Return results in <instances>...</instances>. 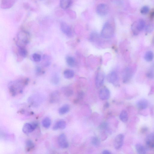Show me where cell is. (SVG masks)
Returning <instances> with one entry per match:
<instances>
[{"mask_svg": "<svg viewBox=\"0 0 154 154\" xmlns=\"http://www.w3.org/2000/svg\"><path fill=\"white\" fill-rule=\"evenodd\" d=\"M29 80H18L11 82L8 85L9 93L12 96L15 97L18 94L22 93L24 87L27 85Z\"/></svg>", "mask_w": 154, "mask_h": 154, "instance_id": "1", "label": "cell"}, {"mask_svg": "<svg viewBox=\"0 0 154 154\" xmlns=\"http://www.w3.org/2000/svg\"><path fill=\"white\" fill-rule=\"evenodd\" d=\"M30 36L27 31L22 30L17 35L16 43L18 47H25L30 42Z\"/></svg>", "mask_w": 154, "mask_h": 154, "instance_id": "2", "label": "cell"}, {"mask_svg": "<svg viewBox=\"0 0 154 154\" xmlns=\"http://www.w3.org/2000/svg\"><path fill=\"white\" fill-rule=\"evenodd\" d=\"M114 29L113 24L110 21L106 22L102 28L101 36L103 38L110 39L113 36Z\"/></svg>", "mask_w": 154, "mask_h": 154, "instance_id": "3", "label": "cell"}, {"mask_svg": "<svg viewBox=\"0 0 154 154\" xmlns=\"http://www.w3.org/2000/svg\"><path fill=\"white\" fill-rule=\"evenodd\" d=\"M37 126L38 124L36 123H26L23 126L22 128V131L25 134H29L33 132L37 128Z\"/></svg>", "mask_w": 154, "mask_h": 154, "instance_id": "4", "label": "cell"}, {"mask_svg": "<svg viewBox=\"0 0 154 154\" xmlns=\"http://www.w3.org/2000/svg\"><path fill=\"white\" fill-rule=\"evenodd\" d=\"M130 67H127L124 71L123 80L124 83H127L130 80L133 76V71Z\"/></svg>", "mask_w": 154, "mask_h": 154, "instance_id": "5", "label": "cell"}, {"mask_svg": "<svg viewBox=\"0 0 154 154\" xmlns=\"http://www.w3.org/2000/svg\"><path fill=\"white\" fill-rule=\"evenodd\" d=\"M109 8L106 4H100L97 5L96 8V12L99 15L103 16L108 14Z\"/></svg>", "mask_w": 154, "mask_h": 154, "instance_id": "6", "label": "cell"}, {"mask_svg": "<svg viewBox=\"0 0 154 154\" xmlns=\"http://www.w3.org/2000/svg\"><path fill=\"white\" fill-rule=\"evenodd\" d=\"M58 143L60 147L65 149L68 147L69 144L66 136L64 134L60 135L58 138Z\"/></svg>", "mask_w": 154, "mask_h": 154, "instance_id": "7", "label": "cell"}, {"mask_svg": "<svg viewBox=\"0 0 154 154\" xmlns=\"http://www.w3.org/2000/svg\"><path fill=\"white\" fill-rule=\"evenodd\" d=\"M105 75L102 72H99L97 73L95 78V85L96 87L99 89L102 86L104 81Z\"/></svg>", "mask_w": 154, "mask_h": 154, "instance_id": "8", "label": "cell"}, {"mask_svg": "<svg viewBox=\"0 0 154 154\" xmlns=\"http://www.w3.org/2000/svg\"><path fill=\"white\" fill-rule=\"evenodd\" d=\"M124 136L123 134H120L116 137L114 140V145L116 149L118 150L121 148L123 144Z\"/></svg>", "mask_w": 154, "mask_h": 154, "instance_id": "9", "label": "cell"}, {"mask_svg": "<svg viewBox=\"0 0 154 154\" xmlns=\"http://www.w3.org/2000/svg\"><path fill=\"white\" fill-rule=\"evenodd\" d=\"M60 27L61 31L67 37H71L72 36V30L68 24L65 22H62L61 24Z\"/></svg>", "mask_w": 154, "mask_h": 154, "instance_id": "10", "label": "cell"}, {"mask_svg": "<svg viewBox=\"0 0 154 154\" xmlns=\"http://www.w3.org/2000/svg\"><path fill=\"white\" fill-rule=\"evenodd\" d=\"M146 147L149 149H152L154 148V134L151 133L146 136L145 139Z\"/></svg>", "mask_w": 154, "mask_h": 154, "instance_id": "11", "label": "cell"}, {"mask_svg": "<svg viewBox=\"0 0 154 154\" xmlns=\"http://www.w3.org/2000/svg\"><path fill=\"white\" fill-rule=\"evenodd\" d=\"M99 97L101 100H107L110 97V93L107 88L104 87L101 89L99 92Z\"/></svg>", "mask_w": 154, "mask_h": 154, "instance_id": "12", "label": "cell"}, {"mask_svg": "<svg viewBox=\"0 0 154 154\" xmlns=\"http://www.w3.org/2000/svg\"><path fill=\"white\" fill-rule=\"evenodd\" d=\"M107 80L110 83L114 84L117 83L118 80V77L117 73L115 71H112L107 76Z\"/></svg>", "mask_w": 154, "mask_h": 154, "instance_id": "13", "label": "cell"}, {"mask_svg": "<svg viewBox=\"0 0 154 154\" xmlns=\"http://www.w3.org/2000/svg\"><path fill=\"white\" fill-rule=\"evenodd\" d=\"M136 106L140 110L145 109L148 108V101L146 99H140L137 102Z\"/></svg>", "mask_w": 154, "mask_h": 154, "instance_id": "14", "label": "cell"}, {"mask_svg": "<svg viewBox=\"0 0 154 154\" xmlns=\"http://www.w3.org/2000/svg\"><path fill=\"white\" fill-rule=\"evenodd\" d=\"M66 127V123L63 120H60L55 123L52 128V129L54 130H57L58 129L63 130Z\"/></svg>", "mask_w": 154, "mask_h": 154, "instance_id": "15", "label": "cell"}, {"mask_svg": "<svg viewBox=\"0 0 154 154\" xmlns=\"http://www.w3.org/2000/svg\"><path fill=\"white\" fill-rule=\"evenodd\" d=\"M14 0H2L1 7L3 9H8L11 8L14 5Z\"/></svg>", "mask_w": 154, "mask_h": 154, "instance_id": "16", "label": "cell"}, {"mask_svg": "<svg viewBox=\"0 0 154 154\" xmlns=\"http://www.w3.org/2000/svg\"><path fill=\"white\" fill-rule=\"evenodd\" d=\"M60 99V94L59 92L54 91L51 94L50 97V102L51 103H57Z\"/></svg>", "mask_w": 154, "mask_h": 154, "instance_id": "17", "label": "cell"}, {"mask_svg": "<svg viewBox=\"0 0 154 154\" xmlns=\"http://www.w3.org/2000/svg\"><path fill=\"white\" fill-rule=\"evenodd\" d=\"M71 3V0H61L60 1V5L61 8L66 9L70 6Z\"/></svg>", "mask_w": 154, "mask_h": 154, "instance_id": "18", "label": "cell"}, {"mask_svg": "<svg viewBox=\"0 0 154 154\" xmlns=\"http://www.w3.org/2000/svg\"><path fill=\"white\" fill-rule=\"evenodd\" d=\"M136 151L138 154H144L146 153V150L144 146L140 144H136L135 146Z\"/></svg>", "mask_w": 154, "mask_h": 154, "instance_id": "19", "label": "cell"}, {"mask_svg": "<svg viewBox=\"0 0 154 154\" xmlns=\"http://www.w3.org/2000/svg\"><path fill=\"white\" fill-rule=\"evenodd\" d=\"M120 120L124 123H126L128 121V115L126 111L123 110L122 111L120 115Z\"/></svg>", "mask_w": 154, "mask_h": 154, "instance_id": "20", "label": "cell"}, {"mask_svg": "<svg viewBox=\"0 0 154 154\" xmlns=\"http://www.w3.org/2000/svg\"><path fill=\"white\" fill-rule=\"evenodd\" d=\"M66 61L67 64L71 67H74L76 65L75 59L72 56H67Z\"/></svg>", "mask_w": 154, "mask_h": 154, "instance_id": "21", "label": "cell"}, {"mask_svg": "<svg viewBox=\"0 0 154 154\" xmlns=\"http://www.w3.org/2000/svg\"><path fill=\"white\" fill-rule=\"evenodd\" d=\"M18 53L20 57L23 58L27 57L28 54L27 51L25 47H18Z\"/></svg>", "mask_w": 154, "mask_h": 154, "instance_id": "22", "label": "cell"}, {"mask_svg": "<svg viewBox=\"0 0 154 154\" xmlns=\"http://www.w3.org/2000/svg\"><path fill=\"white\" fill-rule=\"evenodd\" d=\"M74 75V71L71 69H66L64 72V75L65 78L67 79L72 78Z\"/></svg>", "mask_w": 154, "mask_h": 154, "instance_id": "23", "label": "cell"}, {"mask_svg": "<svg viewBox=\"0 0 154 154\" xmlns=\"http://www.w3.org/2000/svg\"><path fill=\"white\" fill-rule=\"evenodd\" d=\"M69 110V107L68 104H65L59 109V113L61 115L67 113Z\"/></svg>", "mask_w": 154, "mask_h": 154, "instance_id": "24", "label": "cell"}, {"mask_svg": "<svg viewBox=\"0 0 154 154\" xmlns=\"http://www.w3.org/2000/svg\"><path fill=\"white\" fill-rule=\"evenodd\" d=\"M51 63V59L48 55H45L43 58V65L45 67L49 66Z\"/></svg>", "mask_w": 154, "mask_h": 154, "instance_id": "25", "label": "cell"}, {"mask_svg": "<svg viewBox=\"0 0 154 154\" xmlns=\"http://www.w3.org/2000/svg\"><path fill=\"white\" fill-rule=\"evenodd\" d=\"M26 149L29 151L34 148L35 145L33 142L31 140H28L26 142Z\"/></svg>", "mask_w": 154, "mask_h": 154, "instance_id": "26", "label": "cell"}, {"mask_svg": "<svg viewBox=\"0 0 154 154\" xmlns=\"http://www.w3.org/2000/svg\"><path fill=\"white\" fill-rule=\"evenodd\" d=\"M154 58V54L152 52L148 51L146 52L144 56V59L146 61L150 62L153 60Z\"/></svg>", "mask_w": 154, "mask_h": 154, "instance_id": "27", "label": "cell"}, {"mask_svg": "<svg viewBox=\"0 0 154 154\" xmlns=\"http://www.w3.org/2000/svg\"><path fill=\"white\" fill-rule=\"evenodd\" d=\"M51 123V120L50 118L48 117H46L43 120L42 125L46 129L49 128Z\"/></svg>", "mask_w": 154, "mask_h": 154, "instance_id": "28", "label": "cell"}, {"mask_svg": "<svg viewBox=\"0 0 154 154\" xmlns=\"http://www.w3.org/2000/svg\"><path fill=\"white\" fill-rule=\"evenodd\" d=\"M62 90L64 94L67 97L71 96L73 93L72 90L68 87H63Z\"/></svg>", "mask_w": 154, "mask_h": 154, "instance_id": "29", "label": "cell"}, {"mask_svg": "<svg viewBox=\"0 0 154 154\" xmlns=\"http://www.w3.org/2000/svg\"><path fill=\"white\" fill-rule=\"evenodd\" d=\"M131 29L133 34L135 35H137L140 33V31H139L137 25V22H134L132 24L131 26Z\"/></svg>", "mask_w": 154, "mask_h": 154, "instance_id": "30", "label": "cell"}, {"mask_svg": "<svg viewBox=\"0 0 154 154\" xmlns=\"http://www.w3.org/2000/svg\"><path fill=\"white\" fill-rule=\"evenodd\" d=\"M137 25L139 31L140 32L143 30L145 27V23L144 20L141 19L137 22Z\"/></svg>", "mask_w": 154, "mask_h": 154, "instance_id": "31", "label": "cell"}, {"mask_svg": "<svg viewBox=\"0 0 154 154\" xmlns=\"http://www.w3.org/2000/svg\"><path fill=\"white\" fill-rule=\"evenodd\" d=\"M52 83L54 85H57L60 82L59 76L57 74H53L51 79Z\"/></svg>", "mask_w": 154, "mask_h": 154, "instance_id": "32", "label": "cell"}, {"mask_svg": "<svg viewBox=\"0 0 154 154\" xmlns=\"http://www.w3.org/2000/svg\"><path fill=\"white\" fill-rule=\"evenodd\" d=\"M91 142L93 145L95 146H98L100 144V141L99 138L96 137H94L92 138Z\"/></svg>", "mask_w": 154, "mask_h": 154, "instance_id": "33", "label": "cell"}, {"mask_svg": "<svg viewBox=\"0 0 154 154\" xmlns=\"http://www.w3.org/2000/svg\"><path fill=\"white\" fill-rule=\"evenodd\" d=\"M99 35L97 33L94 32L91 34L90 37V40L92 42H95V41L97 40V39L99 38Z\"/></svg>", "mask_w": 154, "mask_h": 154, "instance_id": "34", "label": "cell"}, {"mask_svg": "<svg viewBox=\"0 0 154 154\" xmlns=\"http://www.w3.org/2000/svg\"><path fill=\"white\" fill-rule=\"evenodd\" d=\"M154 29V25L152 24H148L145 27V31L148 33H151Z\"/></svg>", "mask_w": 154, "mask_h": 154, "instance_id": "35", "label": "cell"}, {"mask_svg": "<svg viewBox=\"0 0 154 154\" xmlns=\"http://www.w3.org/2000/svg\"><path fill=\"white\" fill-rule=\"evenodd\" d=\"M146 76L148 78L150 79L154 78V69L153 68L150 69L146 73Z\"/></svg>", "mask_w": 154, "mask_h": 154, "instance_id": "36", "label": "cell"}, {"mask_svg": "<svg viewBox=\"0 0 154 154\" xmlns=\"http://www.w3.org/2000/svg\"><path fill=\"white\" fill-rule=\"evenodd\" d=\"M33 59L35 62H38L41 61V56L39 54L34 53L32 55Z\"/></svg>", "mask_w": 154, "mask_h": 154, "instance_id": "37", "label": "cell"}, {"mask_svg": "<svg viewBox=\"0 0 154 154\" xmlns=\"http://www.w3.org/2000/svg\"><path fill=\"white\" fill-rule=\"evenodd\" d=\"M149 11V7L147 6H145L143 7L141 9L140 12L142 14L145 15L147 14Z\"/></svg>", "mask_w": 154, "mask_h": 154, "instance_id": "38", "label": "cell"}, {"mask_svg": "<svg viewBox=\"0 0 154 154\" xmlns=\"http://www.w3.org/2000/svg\"><path fill=\"white\" fill-rule=\"evenodd\" d=\"M36 74L38 75H40L45 73V71L40 67H37L36 69Z\"/></svg>", "mask_w": 154, "mask_h": 154, "instance_id": "39", "label": "cell"}, {"mask_svg": "<svg viewBox=\"0 0 154 154\" xmlns=\"http://www.w3.org/2000/svg\"><path fill=\"white\" fill-rule=\"evenodd\" d=\"M84 96V94L83 92H80L78 93V99L79 100H80L83 98Z\"/></svg>", "mask_w": 154, "mask_h": 154, "instance_id": "40", "label": "cell"}, {"mask_svg": "<svg viewBox=\"0 0 154 154\" xmlns=\"http://www.w3.org/2000/svg\"><path fill=\"white\" fill-rule=\"evenodd\" d=\"M102 153L104 154H111V153L108 150H106L103 151Z\"/></svg>", "mask_w": 154, "mask_h": 154, "instance_id": "41", "label": "cell"}, {"mask_svg": "<svg viewBox=\"0 0 154 154\" xmlns=\"http://www.w3.org/2000/svg\"><path fill=\"white\" fill-rule=\"evenodd\" d=\"M150 18L151 19H152L154 18V11L151 12L150 14Z\"/></svg>", "mask_w": 154, "mask_h": 154, "instance_id": "42", "label": "cell"}, {"mask_svg": "<svg viewBox=\"0 0 154 154\" xmlns=\"http://www.w3.org/2000/svg\"><path fill=\"white\" fill-rule=\"evenodd\" d=\"M106 104H105V107H106V108H108V107H109V104H108V103H106Z\"/></svg>", "mask_w": 154, "mask_h": 154, "instance_id": "43", "label": "cell"}]
</instances>
